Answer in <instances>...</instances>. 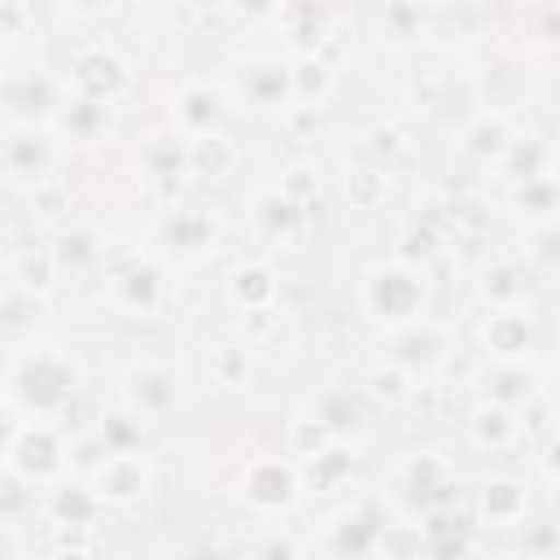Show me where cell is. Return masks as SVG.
Segmentation results:
<instances>
[{
    "label": "cell",
    "mask_w": 560,
    "mask_h": 560,
    "mask_svg": "<svg viewBox=\"0 0 560 560\" xmlns=\"http://www.w3.org/2000/svg\"><path fill=\"white\" fill-rule=\"evenodd\" d=\"M424 298V284L411 267H376L368 276V306L381 315V319H407L416 315Z\"/></svg>",
    "instance_id": "cell-1"
},
{
    "label": "cell",
    "mask_w": 560,
    "mask_h": 560,
    "mask_svg": "<svg viewBox=\"0 0 560 560\" xmlns=\"http://www.w3.org/2000/svg\"><path fill=\"white\" fill-rule=\"evenodd\" d=\"M127 83H131L127 79V66L114 52H105V48H96V52H88V57L74 61V88H79V96H92V101L114 105L127 92Z\"/></svg>",
    "instance_id": "cell-2"
},
{
    "label": "cell",
    "mask_w": 560,
    "mask_h": 560,
    "mask_svg": "<svg viewBox=\"0 0 560 560\" xmlns=\"http://www.w3.org/2000/svg\"><path fill=\"white\" fill-rule=\"evenodd\" d=\"M144 481H149V472H144L140 455H136V451H114V455H105V464L96 468V499L127 503V499H136V494L144 490Z\"/></svg>",
    "instance_id": "cell-3"
},
{
    "label": "cell",
    "mask_w": 560,
    "mask_h": 560,
    "mask_svg": "<svg viewBox=\"0 0 560 560\" xmlns=\"http://www.w3.org/2000/svg\"><path fill=\"white\" fill-rule=\"evenodd\" d=\"M184 162H188V171L192 175H206V179H223V175H232V166H236V144L223 136V131H197L192 136V144H188V153H184Z\"/></svg>",
    "instance_id": "cell-4"
},
{
    "label": "cell",
    "mask_w": 560,
    "mask_h": 560,
    "mask_svg": "<svg viewBox=\"0 0 560 560\" xmlns=\"http://www.w3.org/2000/svg\"><path fill=\"white\" fill-rule=\"evenodd\" d=\"M175 376L166 372V368H158V363H144V368H136L131 372V381H127V398H131V407L136 411H144V416H153V411H162V407H171L175 402Z\"/></svg>",
    "instance_id": "cell-5"
},
{
    "label": "cell",
    "mask_w": 560,
    "mask_h": 560,
    "mask_svg": "<svg viewBox=\"0 0 560 560\" xmlns=\"http://www.w3.org/2000/svg\"><path fill=\"white\" fill-rule=\"evenodd\" d=\"M245 490L258 508H284L293 499V472L280 459H254L245 472Z\"/></svg>",
    "instance_id": "cell-6"
},
{
    "label": "cell",
    "mask_w": 560,
    "mask_h": 560,
    "mask_svg": "<svg viewBox=\"0 0 560 560\" xmlns=\"http://www.w3.org/2000/svg\"><path fill=\"white\" fill-rule=\"evenodd\" d=\"M346 201L354 210H376L385 201V188H389V171L385 166H372V162H359V166H346Z\"/></svg>",
    "instance_id": "cell-7"
},
{
    "label": "cell",
    "mask_w": 560,
    "mask_h": 560,
    "mask_svg": "<svg viewBox=\"0 0 560 560\" xmlns=\"http://www.w3.org/2000/svg\"><path fill=\"white\" fill-rule=\"evenodd\" d=\"M486 346H490L494 354H503V359L525 354V350H529V324H525V315H516V311H494V315L486 319Z\"/></svg>",
    "instance_id": "cell-8"
},
{
    "label": "cell",
    "mask_w": 560,
    "mask_h": 560,
    "mask_svg": "<svg viewBox=\"0 0 560 560\" xmlns=\"http://www.w3.org/2000/svg\"><path fill=\"white\" fill-rule=\"evenodd\" d=\"M525 486L521 481H512V477H494V481H486L481 486V516L486 521H516L521 512H525Z\"/></svg>",
    "instance_id": "cell-9"
},
{
    "label": "cell",
    "mask_w": 560,
    "mask_h": 560,
    "mask_svg": "<svg viewBox=\"0 0 560 560\" xmlns=\"http://www.w3.org/2000/svg\"><path fill=\"white\" fill-rule=\"evenodd\" d=\"M57 254L52 249H31V254H22V258H13V280H18V289L22 293H48L52 289V276H57Z\"/></svg>",
    "instance_id": "cell-10"
},
{
    "label": "cell",
    "mask_w": 560,
    "mask_h": 560,
    "mask_svg": "<svg viewBox=\"0 0 560 560\" xmlns=\"http://www.w3.org/2000/svg\"><path fill=\"white\" fill-rule=\"evenodd\" d=\"M228 293H232L245 311H254V306H267V302L276 298V280H271V271H267V267L249 262V267H236V271H232Z\"/></svg>",
    "instance_id": "cell-11"
},
{
    "label": "cell",
    "mask_w": 560,
    "mask_h": 560,
    "mask_svg": "<svg viewBox=\"0 0 560 560\" xmlns=\"http://www.w3.org/2000/svg\"><path fill=\"white\" fill-rule=\"evenodd\" d=\"M289 79H293V92H298L306 105H319V101L328 96V88H332V70H328V61L315 57V52L298 57V66L289 70Z\"/></svg>",
    "instance_id": "cell-12"
},
{
    "label": "cell",
    "mask_w": 560,
    "mask_h": 560,
    "mask_svg": "<svg viewBox=\"0 0 560 560\" xmlns=\"http://www.w3.org/2000/svg\"><path fill=\"white\" fill-rule=\"evenodd\" d=\"M219 114H223V101H219V92H210V88H201V83H188V88L179 92V118H184L188 127H197V131H210Z\"/></svg>",
    "instance_id": "cell-13"
},
{
    "label": "cell",
    "mask_w": 560,
    "mask_h": 560,
    "mask_svg": "<svg viewBox=\"0 0 560 560\" xmlns=\"http://www.w3.org/2000/svg\"><path fill=\"white\" fill-rule=\"evenodd\" d=\"M61 127H66L74 140H96L101 127H105V101H92V96L66 101V109H61Z\"/></svg>",
    "instance_id": "cell-14"
},
{
    "label": "cell",
    "mask_w": 560,
    "mask_h": 560,
    "mask_svg": "<svg viewBox=\"0 0 560 560\" xmlns=\"http://www.w3.org/2000/svg\"><path fill=\"white\" fill-rule=\"evenodd\" d=\"M512 433H516V420H512L508 407L494 402V407H477V411H472V438H477L481 446H508Z\"/></svg>",
    "instance_id": "cell-15"
},
{
    "label": "cell",
    "mask_w": 560,
    "mask_h": 560,
    "mask_svg": "<svg viewBox=\"0 0 560 560\" xmlns=\"http://www.w3.org/2000/svg\"><path fill=\"white\" fill-rule=\"evenodd\" d=\"M332 446V433H328V424L315 416H298L293 424H289V451L293 455H302V459H311V455H319V451H328Z\"/></svg>",
    "instance_id": "cell-16"
},
{
    "label": "cell",
    "mask_w": 560,
    "mask_h": 560,
    "mask_svg": "<svg viewBox=\"0 0 560 560\" xmlns=\"http://www.w3.org/2000/svg\"><path fill=\"white\" fill-rule=\"evenodd\" d=\"M368 394L381 398V402H398L411 394V372L402 363H381L368 372Z\"/></svg>",
    "instance_id": "cell-17"
},
{
    "label": "cell",
    "mask_w": 560,
    "mask_h": 560,
    "mask_svg": "<svg viewBox=\"0 0 560 560\" xmlns=\"http://www.w3.org/2000/svg\"><path fill=\"white\" fill-rule=\"evenodd\" d=\"M249 372V359H245V346H214L210 350V376L219 385H241Z\"/></svg>",
    "instance_id": "cell-18"
},
{
    "label": "cell",
    "mask_w": 560,
    "mask_h": 560,
    "mask_svg": "<svg viewBox=\"0 0 560 560\" xmlns=\"http://www.w3.org/2000/svg\"><path fill=\"white\" fill-rule=\"evenodd\" d=\"M284 88H293V79L289 74H280V66H254L249 70V96L258 101V105H271V101H280L284 96Z\"/></svg>",
    "instance_id": "cell-19"
},
{
    "label": "cell",
    "mask_w": 560,
    "mask_h": 560,
    "mask_svg": "<svg viewBox=\"0 0 560 560\" xmlns=\"http://www.w3.org/2000/svg\"><path fill=\"white\" fill-rule=\"evenodd\" d=\"M315 188H319V179H315V171L306 166V162H298V166H289L284 171V179H280V192L289 197V201H306V197H315Z\"/></svg>",
    "instance_id": "cell-20"
},
{
    "label": "cell",
    "mask_w": 560,
    "mask_h": 560,
    "mask_svg": "<svg viewBox=\"0 0 560 560\" xmlns=\"http://www.w3.org/2000/svg\"><path fill=\"white\" fill-rule=\"evenodd\" d=\"M52 512L57 516H70V525H83L92 512H96V494H83V490H61L52 499Z\"/></svg>",
    "instance_id": "cell-21"
},
{
    "label": "cell",
    "mask_w": 560,
    "mask_h": 560,
    "mask_svg": "<svg viewBox=\"0 0 560 560\" xmlns=\"http://www.w3.org/2000/svg\"><path fill=\"white\" fill-rule=\"evenodd\" d=\"M311 472H319V486H332V481H341L350 472V455L337 451V446H328V451L311 455Z\"/></svg>",
    "instance_id": "cell-22"
},
{
    "label": "cell",
    "mask_w": 560,
    "mask_h": 560,
    "mask_svg": "<svg viewBox=\"0 0 560 560\" xmlns=\"http://www.w3.org/2000/svg\"><path fill=\"white\" fill-rule=\"evenodd\" d=\"M31 206H35L39 214H48V219H57V214L66 210V188H61L57 179H39V184L31 188Z\"/></svg>",
    "instance_id": "cell-23"
},
{
    "label": "cell",
    "mask_w": 560,
    "mask_h": 560,
    "mask_svg": "<svg viewBox=\"0 0 560 560\" xmlns=\"http://www.w3.org/2000/svg\"><path fill=\"white\" fill-rule=\"evenodd\" d=\"M433 254H438V236H433L429 228H411V232H402V258H407V262H416V258L429 262Z\"/></svg>",
    "instance_id": "cell-24"
},
{
    "label": "cell",
    "mask_w": 560,
    "mask_h": 560,
    "mask_svg": "<svg viewBox=\"0 0 560 560\" xmlns=\"http://www.w3.org/2000/svg\"><path fill=\"white\" fill-rule=\"evenodd\" d=\"M402 149H407V140H402L394 127H376V131H372V153H376V158H394V153H402Z\"/></svg>",
    "instance_id": "cell-25"
},
{
    "label": "cell",
    "mask_w": 560,
    "mask_h": 560,
    "mask_svg": "<svg viewBox=\"0 0 560 560\" xmlns=\"http://www.w3.org/2000/svg\"><path fill=\"white\" fill-rule=\"evenodd\" d=\"M490 280H499L494 289H486V293H494V302H508V298H516L521 293V284H512L516 280V271L512 267H494V271H486Z\"/></svg>",
    "instance_id": "cell-26"
},
{
    "label": "cell",
    "mask_w": 560,
    "mask_h": 560,
    "mask_svg": "<svg viewBox=\"0 0 560 560\" xmlns=\"http://www.w3.org/2000/svg\"><path fill=\"white\" fill-rule=\"evenodd\" d=\"M232 9L245 13V18H267L276 9V0H232Z\"/></svg>",
    "instance_id": "cell-27"
},
{
    "label": "cell",
    "mask_w": 560,
    "mask_h": 560,
    "mask_svg": "<svg viewBox=\"0 0 560 560\" xmlns=\"http://www.w3.org/2000/svg\"><path fill=\"white\" fill-rule=\"evenodd\" d=\"M70 4H79V9H96L101 0H70Z\"/></svg>",
    "instance_id": "cell-28"
},
{
    "label": "cell",
    "mask_w": 560,
    "mask_h": 560,
    "mask_svg": "<svg viewBox=\"0 0 560 560\" xmlns=\"http://www.w3.org/2000/svg\"><path fill=\"white\" fill-rule=\"evenodd\" d=\"M451 4H472V0H451Z\"/></svg>",
    "instance_id": "cell-29"
}]
</instances>
